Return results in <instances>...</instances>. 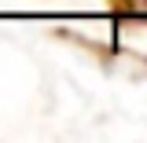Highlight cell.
Wrapping results in <instances>:
<instances>
[{
	"mask_svg": "<svg viewBox=\"0 0 147 143\" xmlns=\"http://www.w3.org/2000/svg\"><path fill=\"white\" fill-rule=\"evenodd\" d=\"M110 11L129 18H147V0H110Z\"/></svg>",
	"mask_w": 147,
	"mask_h": 143,
	"instance_id": "6da1fadb",
	"label": "cell"
}]
</instances>
